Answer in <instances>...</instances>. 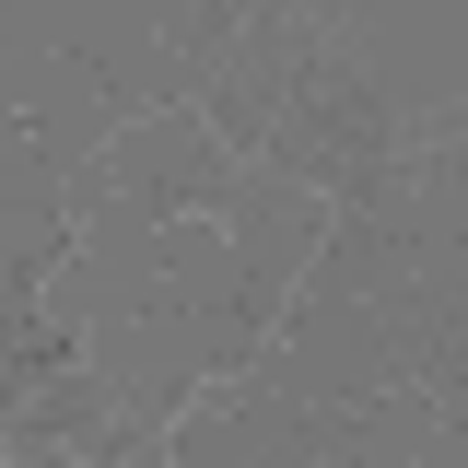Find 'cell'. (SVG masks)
<instances>
[{"instance_id":"1","label":"cell","mask_w":468,"mask_h":468,"mask_svg":"<svg viewBox=\"0 0 468 468\" xmlns=\"http://www.w3.org/2000/svg\"><path fill=\"white\" fill-rule=\"evenodd\" d=\"M234 24H246L234 0H187V12H153V36L187 58V94H199V82H211V70L234 58ZM187 94H176V106H187Z\"/></svg>"}]
</instances>
